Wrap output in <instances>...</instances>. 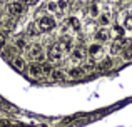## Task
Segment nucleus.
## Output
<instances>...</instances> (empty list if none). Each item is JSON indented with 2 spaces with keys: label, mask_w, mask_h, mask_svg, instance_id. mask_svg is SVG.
<instances>
[]
</instances>
